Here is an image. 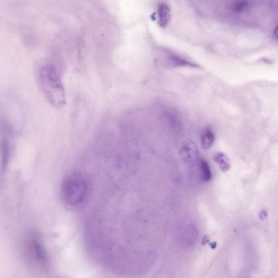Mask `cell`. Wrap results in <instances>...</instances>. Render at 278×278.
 Listing matches in <instances>:
<instances>
[{
  "instance_id": "6da1fadb",
  "label": "cell",
  "mask_w": 278,
  "mask_h": 278,
  "mask_svg": "<svg viewBox=\"0 0 278 278\" xmlns=\"http://www.w3.org/2000/svg\"><path fill=\"white\" fill-rule=\"evenodd\" d=\"M38 76L41 89L49 103L58 108L66 105V91L56 70L50 65H44Z\"/></svg>"
},
{
  "instance_id": "7a4b0ae2",
  "label": "cell",
  "mask_w": 278,
  "mask_h": 278,
  "mask_svg": "<svg viewBox=\"0 0 278 278\" xmlns=\"http://www.w3.org/2000/svg\"><path fill=\"white\" fill-rule=\"evenodd\" d=\"M89 191L90 185L87 179L80 174H72L62 183L61 196L67 205L77 207L86 202Z\"/></svg>"
},
{
  "instance_id": "3957f363",
  "label": "cell",
  "mask_w": 278,
  "mask_h": 278,
  "mask_svg": "<svg viewBox=\"0 0 278 278\" xmlns=\"http://www.w3.org/2000/svg\"><path fill=\"white\" fill-rule=\"evenodd\" d=\"M29 240V252L31 255V257L36 263L44 266L47 262L46 253L44 251L42 244L38 239L36 237H32Z\"/></svg>"
},
{
  "instance_id": "277c9868",
  "label": "cell",
  "mask_w": 278,
  "mask_h": 278,
  "mask_svg": "<svg viewBox=\"0 0 278 278\" xmlns=\"http://www.w3.org/2000/svg\"><path fill=\"white\" fill-rule=\"evenodd\" d=\"M181 153L185 162L190 164H194L198 158V149L196 145L193 143L184 146Z\"/></svg>"
},
{
  "instance_id": "5b68a950",
  "label": "cell",
  "mask_w": 278,
  "mask_h": 278,
  "mask_svg": "<svg viewBox=\"0 0 278 278\" xmlns=\"http://www.w3.org/2000/svg\"><path fill=\"white\" fill-rule=\"evenodd\" d=\"M157 17H158V24L162 27H165L168 25L171 17V8L169 6L162 3L157 6Z\"/></svg>"
},
{
  "instance_id": "8992f818",
  "label": "cell",
  "mask_w": 278,
  "mask_h": 278,
  "mask_svg": "<svg viewBox=\"0 0 278 278\" xmlns=\"http://www.w3.org/2000/svg\"><path fill=\"white\" fill-rule=\"evenodd\" d=\"M214 160L219 165L221 170L226 172L230 170V164L228 157L223 153L219 152L214 156Z\"/></svg>"
},
{
  "instance_id": "52a82bcc",
  "label": "cell",
  "mask_w": 278,
  "mask_h": 278,
  "mask_svg": "<svg viewBox=\"0 0 278 278\" xmlns=\"http://www.w3.org/2000/svg\"><path fill=\"white\" fill-rule=\"evenodd\" d=\"M215 142V135L210 129L203 133L201 138V144L204 150H208Z\"/></svg>"
},
{
  "instance_id": "ba28073f",
  "label": "cell",
  "mask_w": 278,
  "mask_h": 278,
  "mask_svg": "<svg viewBox=\"0 0 278 278\" xmlns=\"http://www.w3.org/2000/svg\"><path fill=\"white\" fill-rule=\"evenodd\" d=\"M200 171L203 181L209 182L212 178V174L210 166L207 161L201 160L200 161Z\"/></svg>"
},
{
  "instance_id": "9c48e42d",
  "label": "cell",
  "mask_w": 278,
  "mask_h": 278,
  "mask_svg": "<svg viewBox=\"0 0 278 278\" xmlns=\"http://www.w3.org/2000/svg\"><path fill=\"white\" fill-rule=\"evenodd\" d=\"M197 237V233L195 230L189 229L184 237V243L189 246L195 243Z\"/></svg>"
},
{
  "instance_id": "30bf717a",
  "label": "cell",
  "mask_w": 278,
  "mask_h": 278,
  "mask_svg": "<svg viewBox=\"0 0 278 278\" xmlns=\"http://www.w3.org/2000/svg\"><path fill=\"white\" fill-rule=\"evenodd\" d=\"M248 6V3L245 2H235L231 6L232 10L235 12L243 11Z\"/></svg>"
},
{
  "instance_id": "8fae6325",
  "label": "cell",
  "mask_w": 278,
  "mask_h": 278,
  "mask_svg": "<svg viewBox=\"0 0 278 278\" xmlns=\"http://www.w3.org/2000/svg\"><path fill=\"white\" fill-rule=\"evenodd\" d=\"M267 216V212L266 210H263L261 211L260 216L262 219H265Z\"/></svg>"
},
{
  "instance_id": "7c38bea8",
  "label": "cell",
  "mask_w": 278,
  "mask_h": 278,
  "mask_svg": "<svg viewBox=\"0 0 278 278\" xmlns=\"http://www.w3.org/2000/svg\"><path fill=\"white\" fill-rule=\"evenodd\" d=\"M274 34L275 36L276 37V38L278 39V24L276 25V26L275 28Z\"/></svg>"
}]
</instances>
